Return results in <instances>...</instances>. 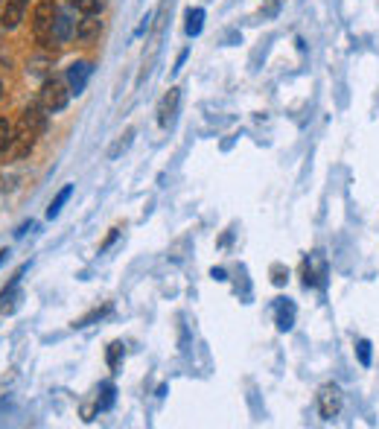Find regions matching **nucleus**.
Returning <instances> with one entry per match:
<instances>
[{
    "label": "nucleus",
    "mask_w": 379,
    "mask_h": 429,
    "mask_svg": "<svg viewBox=\"0 0 379 429\" xmlns=\"http://www.w3.org/2000/svg\"><path fill=\"white\" fill-rule=\"evenodd\" d=\"M70 94H73V91H70L67 79H47L44 88H41V105H44L50 114H56V112H62V108L67 105Z\"/></svg>",
    "instance_id": "nucleus-1"
},
{
    "label": "nucleus",
    "mask_w": 379,
    "mask_h": 429,
    "mask_svg": "<svg viewBox=\"0 0 379 429\" xmlns=\"http://www.w3.org/2000/svg\"><path fill=\"white\" fill-rule=\"evenodd\" d=\"M341 406H345V395H341V388L336 383H327L321 391H318V412H321L324 421L338 418Z\"/></svg>",
    "instance_id": "nucleus-2"
},
{
    "label": "nucleus",
    "mask_w": 379,
    "mask_h": 429,
    "mask_svg": "<svg viewBox=\"0 0 379 429\" xmlns=\"http://www.w3.org/2000/svg\"><path fill=\"white\" fill-rule=\"evenodd\" d=\"M58 15V9L53 0H41L39 6H35V15H32V30L39 35V41H47V35L53 30V21Z\"/></svg>",
    "instance_id": "nucleus-3"
},
{
    "label": "nucleus",
    "mask_w": 379,
    "mask_h": 429,
    "mask_svg": "<svg viewBox=\"0 0 379 429\" xmlns=\"http://www.w3.org/2000/svg\"><path fill=\"white\" fill-rule=\"evenodd\" d=\"M73 32H76V30H73L70 15H67V12H58L56 21H53V30H50V35H47V41H44V47H62Z\"/></svg>",
    "instance_id": "nucleus-4"
},
{
    "label": "nucleus",
    "mask_w": 379,
    "mask_h": 429,
    "mask_svg": "<svg viewBox=\"0 0 379 429\" xmlns=\"http://www.w3.org/2000/svg\"><path fill=\"white\" fill-rule=\"evenodd\" d=\"M47 108L41 105V100L39 103H32L27 112H23V117H21V126H27L30 132H35V134H44L47 132Z\"/></svg>",
    "instance_id": "nucleus-5"
},
{
    "label": "nucleus",
    "mask_w": 379,
    "mask_h": 429,
    "mask_svg": "<svg viewBox=\"0 0 379 429\" xmlns=\"http://www.w3.org/2000/svg\"><path fill=\"white\" fill-rule=\"evenodd\" d=\"M91 73H94L91 61H73V65L67 67V85H70V91L73 94H82L85 85H88V79H91Z\"/></svg>",
    "instance_id": "nucleus-6"
},
{
    "label": "nucleus",
    "mask_w": 379,
    "mask_h": 429,
    "mask_svg": "<svg viewBox=\"0 0 379 429\" xmlns=\"http://www.w3.org/2000/svg\"><path fill=\"white\" fill-rule=\"evenodd\" d=\"M30 0H3V9H0V23L3 30H15L23 21V9H27Z\"/></svg>",
    "instance_id": "nucleus-7"
},
{
    "label": "nucleus",
    "mask_w": 379,
    "mask_h": 429,
    "mask_svg": "<svg viewBox=\"0 0 379 429\" xmlns=\"http://www.w3.org/2000/svg\"><path fill=\"white\" fill-rule=\"evenodd\" d=\"M178 103H181V88H169V94L161 100V105H158V123H161L164 129L173 123V117L178 112Z\"/></svg>",
    "instance_id": "nucleus-8"
},
{
    "label": "nucleus",
    "mask_w": 379,
    "mask_h": 429,
    "mask_svg": "<svg viewBox=\"0 0 379 429\" xmlns=\"http://www.w3.org/2000/svg\"><path fill=\"white\" fill-rule=\"evenodd\" d=\"M39 134L30 132L27 126H21L18 134H12V143H9V149H12V158H23V155H30L32 152V143Z\"/></svg>",
    "instance_id": "nucleus-9"
},
{
    "label": "nucleus",
    "mask_w": 379,
    "mask_h": 429,
    "mask_svg": "<svg viewBox=\"0 0 379 429\" xmlns=\"http://www.w3.org/2000/svg\"><path fill=\"white\" fill-rule=\"evenodd\" d=\"M100 32H102V21L96 18V15H85L79 21V27H76V39L79 41H94V39H100Z\"/></svg>",
    "instance_id": "nucleus-10"
},
{
    "label": "nucleus",
    "mask_w": 379,
    "mask_h": 429,
    "mask_svg": "<svg viewBox=\"0 0 379 429\" xmlns=\"http://www.w3.org/2000/svg\"><path fill=\"white\" fill-rule=\"evenodd\" d=\"M21 275H23V269L21 272L12 278V284L0 292V313H12L18 306V301H21V289H18V280H21Z\"/></svg>",
    "instance_id": "nucleus-11"
},
{
    "label": "nucleus",
    "mask_w": 379,
    "mask_h": 429,
    "mask_svg": "<svg viewBox=\"0 0 379 429\" xmlns=\"http://www.w3.org/2000/svg\"><path fill=\"white\" fill-rule=\"evenodd\" d=\"M292 324H295V304L286 301V298H280L277 301V330H292Z\"/></svg>",
    "instance_id": "nucleus-12"
},
{
    "label": "nucleus",
    "mask_w": 379,
    "mask_h": 429,
    "mask_svg": "<svg viewBox=\"0 0 379 429\" xmlns=\"http://www.w3.org/2000/svg\"><path fill=\"white\" fill-rule=\"evenodd\" d=\"M70 196H73V187H70V184H67V187H62V190H58V196H56V199L50 202V207H47V219H56L58 213H62V207L67 205V199H70Z\"/></svg>",
    "instance_id": "nucleus-13"
},
{
    "label": "nucleus",
    "mask_w": 379,
    "mask_h": 429,
    "mask_svg": "<svg viewBox=\"0 0 379 429\" xmlns=\"http://www.w3.org/2000/svg\"><path fill=\"white\" fill-rule=\"evenodd\" d=\"M202 27H204V9H190L187 12V35L190 39H195V35L202 32Z\"/></svg>",
    "instance_id": "nucleus-14"
},
{
    "label": "nucleus",
    "mask_w": 379,
    "mask_h": 429,
    "mask_svg": "<svg viewBox=\"0 0 379 429\" xmlns=\"http://www.w3.org/2000/svg\"><path fill=\"white\" fill-rule=\"evenodd\" d=\"M114 395H117L114 383H102V386H100V397H96V409H100V412L111 409V406H114Z\"/></svg>",
    "instance_id": "nucleus-15"
},
{
    "label": "nucleus",
    "mask_w": 379,
    "mask_h": 429,
    "mask_svg": "<svg viewBox=\"0 0 379 429\" xmlns=\"http://www.w3.org/2000/svg\"><path fill=\"white\" fill-rule=\"evenodd\" d=\"M123 357H126L123 342H111V345H108V368H111V371H117L120 362H123Z\"/></svg>",
    "instance_id": "nucleus-16"
},
{
    "label": "nucleus",
    "mask_w": 379,
    "mask_h": 429,
    "mask_svg": "<svg viewBox=\"0 0 379 429\" xmlns=\"http://www.w3.org/2000/svg\"><path fill=\"white\" fill-rule=\"evenodd\" d=\"M73 6H76L82 15H100V12H102V0H73Z\"/></svg>",
    "instance_id": "nucleus-17"
},
{
    "label": "nucleus",
    "mask_w": 379,
    "mask_h": 429,
    "mask_svg": "<svg viewBox=\"0 0 379 429\" xmlns=\"http://www.w3.org/2000/svg\"><path fill=\"white\" fill-rule=\"evenodd\" d=\"M356 357H359V362H362L365 368L371 365V342H368V339H359V342H356Z\"/></svg>",
    "instance_id": "nucleus-18"
},
{
    "label": "nucleus",
    "mask_w": 379,
    "mask_h": 429,
    "mask_svg": "<svg viewBox=\"0 0 379 429\" xmlns=\"http://www.w3.org/2000/svg\"><path fill=\"white\" fill-rule=\"evenodd\" d=\"M131 138H134V129H126V134H123V138H120V140L111 146V152H108V155L117 158L120 152H126V149H129V143H131Z\"/></svg>",
    "instance_id": "nucleus-19"
},
{
    "label": "nucleus",
    "mask_w": 379,
    "mask_h": 429,
    "mask_svg": "<svg viewBox=\"0 0 379 429\" xmlns=\"http://www.w3.org/2000/svg\"><path fill=\"white\" fill-rule=\"evenodd\" d=\"M9 143H12V126H9L3 117H0V152H6Z\"/></svg>",
    "instance_id": "nucleus-20"
},
{
    "label": "nucleus",
    "mask_w": 379,
    "mask_h": 429,
    "mask_svg": "<svg viewBox=\"0 0 379 429\" xmlns=\"http://www.w3.org/2000/svg\"><path fill=\"white\" fill-rule=\"evenodd\" d=\"M272 275H274L272 280H274V284H277V286H283V284H286V269H283V266H280V263H277V266H272Z\"/></svg>",
    "instance_id": "nucleus-21"
},
{
    "label": "nucleus",
    "mask_w": 379,
    "mask_h": 429,
    "mask_svg": "<svg viewBox=\"0 0 379 429\" xmlns=\"http://www.w3.org/2000/svg\"><path fill=\"white\" fill-rule=\"evenodd\" d=\"M187 56H190V50H181V56H178V61H175V67H173V73H178L181 67H184V61H187Z\"/></svg>",
    "instance_id": "nucleus-22"
},
{
    "label": "nucleus",
    "mask_w": 379,
    "mask_h": 429,
    "mask_svg": "<svg viewBox=\"0 0 379 429\" xmlns=\"http://www.w3.org/2000/svg\"><path fill=\"white\" fill-rule=\"evenodd\" d=\"M277 9H280V3H277V0H272V3L263 9V15H277Z\"/></svg>",
    "instance_id": "nucleus-23"
},
{
    "label": "nucleus",
    "mask_w": 379,
    "mask_h": 429,
    "mask_svg": "<svg viewBox=\"0 0 379 429\" xmlns=\"http://www.w3.org/2000/svg\"><path fill=\"white\" fill-rule=\"evenodd\" d=\"M216 280H228V272H225V269H213V272H210Z\"/></svg>",
    "instance_id": "nucleus-24"
},
{
    "label": "nucleus",
    "mask_w": 379,
    "mask_h": 429,
    "mask_svg": "<svg viewBox=\"0 0 379 429\" xmlns=\"http://www.w3.org/2000/svg\"><path fill=\"white\" fill-rule=\"evenodd\" d=\"M114 240H117V228H114V231H111V234H108V240H105V242H102V249H100V251H105V249H108V245H111V242H114Z\"/></svg>",
    "instance_id": "nucleus-25"
},
{
    "label": "nucleus",
    "mask_w": 379,
    "mask_h": 429,
    "mask_svg": "<svg viewBox=\"0 0 379 429\" xmlns=\"http://www.w3.org/2000/svg\"><path fill=\"white\" fill-rule=\"evenodd\" d=\"M6 254H9L6 249H3V251H0V263H3V260H6Z\"/></svg>",
    "instance_id": "nucleus-26"
},
{
    "label": "nucleus",
    "mask_w": 379,
    "mask_h": 429,
    "mask_svg": "<svg viewBox=\"0 0 379 429\" xmlns=\"http://www.w3.org/2000/svg\"><path fill=\"white\" fill-rule=\"evenodd\" d=\"M0 96H3V82H0Z\"/></svg>",
    "instance_id": "nucleus-27"
},
{
    "label": "nucleus",
    "mask_w": 379,
    "mask_h": 429,
    "mask_svg": "<svg viewBox=\"0 0 379 429\" xmlns=\"http://www.w3.org/2000/svg\"><path fill=\"white\" fill-rule=\"evenodd\" d=\"M0 9H3V0H0Z\"/></svg>",
    "instance_id": "nucleus-28"
}]
</instances>
